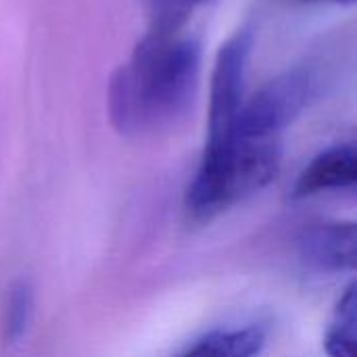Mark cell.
I'll return each mask as SVG.
<instances>
[{"instance_id":"obj_1","label":"cell","mask_w":357,"mask_h":357,"mask_svg":"<svg viewBox=\"0 0 357 357\" xmlns=\"http://www.w3.org/2000/svg\"><path fill=\"white\" fill-rule=\"evenodd\" d=\"M201 71V46L182 31L146 29L128 63L109 79L113 128L132 138L167 132L192 109Z\"/></svg>"},{"instance_id":"obj_2","label":"cell","mask_w":357,"mask_h":357,"mask_svg":"<svg viewBox=\"0 0 357 357\" xmlns=\"http://www.w3.org/2000/svg\"><path fill=\"white\" fill-rule=\"evenodd\" d=\"M282 140L236 132L207 138L188 184L184 209L192 222H211L264 190L280 169Z\"/></svg>"},{"instance_id":"obj_3","label":"cell","mask_w":357,"mask_h":357,"mask_svg":"<svg viewBox=\"0 0 357 357\" xmlns=\"http://www.w3.org/2000/svg\"><path fill=\"white\" fill-rule=\"evenodd\" d=\"M320 73L314 65H297L245 98L230 132L249 138H276L312 105L320 92Z\"/></svg>"},{"instance_id":"obj_4","label":"cell","mask_w":357,"mask_h":357,"mask_svg":"<svg viewBox=\"0 0 357 357\" xmlns=\"http://www.w3.org/2000/svg\"><path fill=\"white\" fill-rule=\"evenodd\" d=\"M253 50V33L243 27L232 33L218 50L211 71L207 138L224 136L232 130L245 102L247 69Z\"/></svg>"},{"instance_id":"obj_5","label":"cell","mask_w":357,"mask_h":357,"mask_svg":"<svg viewBox=\"0 0 357 357\" xmlns=\"http://www.w3.org/2000/svg\"><path fill=\"white\" fill-rule=\"evenodd\" d=\"M299 259L320 274L351 272L356 266L354 222H322L299 238Z\"/></svg>"},{"instance_id":"obj_6","label":"cell","mask_w":357,"mask_h":357,"mask_svg":"<svg viewBox=\"0 0 357 357\" xmlns=\"http://www.w3.org/2000/svg\"><path fill=\"white\" fill-rule=\"evenodd\" d=\"M357 182V155L354 144H337L316 155L293 186V199H310L324 192L351 190Z\"/></svg>"},{"instance_id":"obj_7","label":"cell","mask_w":357,"mask_h":357,"mask_svg":"<svg viewBox=\"0 0 357 357\" xmlns=\"http://www.w3.org/2000/svg\"><path fill=\"white\" fill-rule=\"evenodd\" d=\"M268 343L261 324L218 328L195 341L180 357H257Z\"/></svg>"},{"instance_id":"obj_8","label":"cell","mask_w":357,"mask_h":357,"mask_svg":"<svg viewBox=\"0 0 357 357\" xmlns=\"http://www.w3.org/2000/svg\"><path fill=\"white\" fill-rule=\"evenodd\" d=\"M36 310V295L29 280L19 278L8 287L2 310V339L6 345H17L25 339Z\"/></svg>"},{"instance_id":"obj_9","label":"cell","mask_w":357,"mask_h":357,"mask_svg":"<svg viewBox=\"0 0 357 357\" xmlns=\"http://www.w3.org/2000/svg\"><path fill=\"white\" fill-rule=\"evenodd\" d=\"M328 357H356V289L354 284L339 299L324 335Z\"/></svg>"},{"instance_id":"obj_10","label":"cell","mask_w":357,"mask_h":357,"mask_svg":"<svg viewBox=\"0 0 357 357\" xmlns=\"http://www.w3.org/2000/svg\"><path fill=\"white\" fill-rule=\"evenodd\" d=\"M149 19L146 29L182 31L195 4L190 0H140Z\"/></svg>"},{"instance_id":"obj_11","label":"cell","mask_w":357,"mask_h":357,"mask_svg":"<svg viewBox=\"0 0 357 357\" xmlns=\"http://www.w3.org/2000/svg\"><path fill=\"white\" fill-rule=\"evenodd\" d=\"M293 2H301V4H339V6H345V4H354L356 0H293Z\"/></svg>"},{"instance_id":"obj_12","label":"cell","mask_w":357,"mask_h":357,"mask_svg":"<svg viewBox=\"0 0 357 357\" xmlns=\"http://www.w3.org/2000/svg\"><path fill=\"white\" fill-rule=\"evenodd\" d=\"M190 2H192V4L197 6V4H201V2H207V0H190Z\"/></svg>"}]
</instances>
